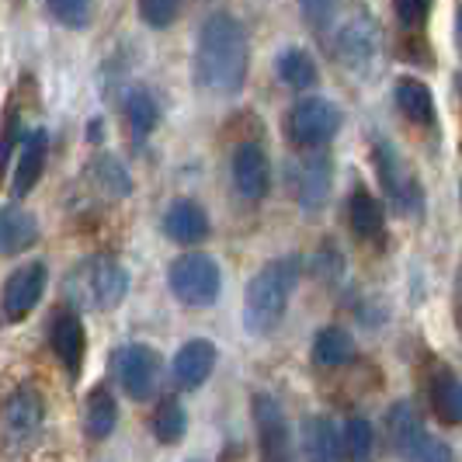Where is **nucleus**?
I'll list each match as a JSON object with an SVG mask.
<instances>
[{
  "label": "nucleus",
  "mask_w": 462,
  "mask_h": 462,
  "mask_svg": "<svg viewBox=\"0 0 462 462\" xmlns=\"http://www.w3.org/2000/svg\"><path fill=\"white\" fill-rule=\"evenodd\" d=\"M302 18L313 24V28H327L334 22V11H337V0H300Z\"/></svg>",
  "instance_id": "36"
},
{
  "label": "nucleus",
  "mask_w": 462,
  "mask_h": 462,
  "mask_svg": "<svg viewBox=\"0 0 462 462\" xmlns=\"http://www.w3.org/2000/svg\"><path fill=\"white\" fill-rule=\"evenodd\" d=\"M46 150H49V133L46 129H32L28 136H22L18 150H14V178H11V191L14 199H24L32 188L39 185L42 171H46Z\"/></svg>",
  "instance_id": "14"
},
{
  "label": "nucleus",
  "mask_w": 462,
  "mask_h": 462,
  "mask_svg": "<svg viewBox=\"0 0 462 462\" xmlns=\"http://www.w3.org/2000/svg\"><path fill=\"white\" fill-rule=\"evenodd\" d=\"M251 69V42L247 28L226 11L208 14L199 28L195 46V77L212 94H236L247 84Z\"/></svg>",
  "instance_id": "1"
},
{
  "label": "nucleus",
  "mask_w": 462,
  "mask_h": 462,
  "mask_svg": "<svg viewBox=\"0 0 462 462\" xmlns=\"http://www.w3.org/2000/svg\"><path fill=\"white\" fill-rule=\"evenodd\" d=\"M431 407L439 414L441 424L456 428L462 420V390H459V375L452 369H441L431 383Z\"/></svg>",
  "instance_id": "25"
},
{
  "label": "nucleus",
  "mask_w": 462,
  "mask_h": 462,
  "mask_svg": "<svg viewBox=\"0 0 462 462\" xmlns=\"http://www.w3.org/2000/svg\"><path fill=\"white\" fill-rule=\"evenodd\" d=\"M163 233L174 240V244H202L208 236V216L206 208L199 206V202H191V199H178V202H171L167 212H163Z\"/></svg>",
  "instance_id": "15"
},
{
  "label": "nucleus",
  "mask_w": 462,
  "mask_h": 462,
  "mask_svg": "<svg viewBox=\"0 0 462 462\" xmlns=\"http://www.w3.org/2000/svg\"><path fill=\"white\" fill-rule=\"evenodd\" d=\"M285 181L292 199L302 208H320L330 195V181H334V161L320 153V150H306L300 157H292L285 167Z\"/></svg>",
  "instance_id": "7"
},
{
  "label": "nucleus",
  "mask_w": 462,
  "mask_h": 462,
  "mask_svg": "<svg viewBox=\"0 0 462 462\" xmlns=\"http://www.w3.org/2000/svg\"><path fill=\"white\" fill-rule=\"evenodd\" d=\"M116 375L133 400H150L161 383V355L150 345H125L116 355Z\"/></svg>",
  "instance_id": "10"
},
{
  "label": "nucleus",
  "mask_w": 462,
  "mask_h": 462,
  "mask_svg": "<svg viewBox=\"0 0 462 462\" xmlns=\"http://www.w3.org/2000/svg\"><path fill=\"white\" fill-rule=\"evenodd\" d=\"M355 358V341L351 334L341 327H324L317 337H313V362L320 369H341Z\"/></svg>",
  "instance_id": "24"
},
{
  "label": "nucleus",
  "mask_w": 462,
  "mask_h": 462,
  "mask_svg": "<svg viewBox=\"0 0 462 462\" xmlns=\"http://www.w3.org/2000/svg\"><path fill=\"white\" fill-rule=\"evenodd\" d=\"M84 285H88L91 302L97 310H116L118 302L125 300V292H129V275H125V268L118 264L116 257L101 254L84 264Z\"/></svg>",
  "instance_id": "11"
},
{
  "label": "nucleus",
  "mask_w": 462,
  "mask_h": 462,
  "mask_svg": "<svg viewBox=\"0 0 462 462\" xmlns=\"http://www.w3.org/2000/svg\"><path fill=\"white\" fill-rule=\"evenodd\" d=\"M372 153H375V171H379V181L386 188L390 206H393L400 216L420 212V185H417L414 174L407 171V163L396 153L393 143H390V139H379Z\"/></svg>",
  "instance_id": "8"
},
{
  "label": "nucleus",
  "mask_w": 462,
  "mask_h": 462,
  "mask_svg": "<svg viewBox=\"0 0 462 462\" xmlns=\"http://www.w3.org/2000/svg\"><path fill=\"white\" fill-rule=\"evenodd\" d=\"M300 275H302V261L296 254H285L268 261L251 278L247 296H244V324H247L251 334L264 337V334H272L282 324V317L289 310V300H292V292L300 285Z\"/></svg>",
  "instance_id": "2"
},
{
  "label": "nucleus",
  "mask_w": 462,
  "mask_h": 462,
  "mask_svg": "<svg viewBox=\"0 0 462 462\" xmlns=\"http://www.w3.org/2000/svg\"><path fill=\"white\" fill-rule=\"evenodd\" d=\"M251 414H254L257 456H261V462H300L296 459V441H292L289 417H285V411H282V403H278L275 396L254 393Z\"/></svg>",
  "instance_id": "6"
},
{
  "label": "nucleus",
  "mask_w": 462,
  "mask_h": 462,
  "mask_svg": "<svg viewBox=\"0 0 462 462\" xmlns=\"http://www.w3.org/2000/svg\"><path fill=\"white\" fill-rule=\"evenodd\" d=\"M49 14L67 28H84L91 18V0H46Z\"/></svg>",
  "instance_id": "32"
},
{
  "label": "nucleus",
  "mask_w": 462,
  "mask_h": 462,
  "mask_svg": "<svg viewBox=\"0 0 462 462\" xmlns=\"http://www.w3.org/2000/svg\"><path fill=\"white\" fill-rule=\"evenodd\" d=\"M345 462H375V428L365 417H351L341 431Z\"/></svg>",
  "instance_id": "28"
},
{
  "label": "nucleus",
  "mask_w": 462,
  "mask_h": 462,
  "mask_svg": "<svg viewBox=\"0 0 462 462\" xmlns=\"http://www.w3.org/2000/svg\"><path fill=\"white\" fill-rule=\"evenodd\" d=\"M375 56V28L369 18H355L337 35V60L347 69H365Z\"/></svg>",
  "instance_id": "19"
},
{
  "label": "nucleus",
  "mask_w": 462,
  "mask_h": 462,
  "mask_svg": "<svg viewBox=\"0 0 462 462\" xmlns=\"http://www.w3.org/2000/svg\"><path fill=\"white\" fill-rule=\"evenodd\" d=\"M18 143H22V118H18L14 108H7V116H4V133H0V178H4V171H7V161L14 157Z\"/></svg>",
  "instance_id": "33"
},
{
  "label": "nucleus",
  "mask_w": 462,
  "mask_h": 462,
  "mask_svg": "<svg viewBox=\"0 0 462 462\" xmlns=\"http://www.w3.org/2000/svg\"><path fill=\"white\" fill-rule=\"evenodd\" d=\"M212 369H216V345L206 337H195V341L181 345L178 358H174V383L181 390H199V386H206Z\"/></svg>",
  "instance_id": "16"
},
{
  "label": "nucleus",
  "mask_w": 462,
  "mask_h": 462,
  "mask_svg": "<svg viewBox=\"0 0 462 462\" xmlns=\"http://www.w3.org/2000/svg\"><path fill=\"white\" fill-rule=\"evenodd\" d=\"M278 77H282L285 88L306 91V88L317 84V63H313V56H310L306 49H300V46L285 49V52L278 56Z\"/></svg>",
  "instance_id": "27"
},
{
  "label": "nucleus",
  "mask_w": 462,
  "mask_h": 462,
  "mask_svg": "<svg viewBox=\"0 0 462 462\" xmlns=\"http://www.w3.org/2000/svg\"><path fill=\"white\" fill-rule=\"evenodd\" d=\"M167 282H171V292L188 306H212L223 289V272H219L216 257L181 254L171 264Z\"/></svg>",
  "instance_id": "4"
},
{
  "label": "nucleus",
  "mask_w": 462,
  "mask_h": 462,
  "mask_svg": "<svg viewBox=\"0 0 462 462\" xmlns=\"http://www.w3.org/2000/svg\"><path fill=\"white\" fill-rule=\"evenodd\" d=\"M42 420H46V403L32 386H18L14 393L4 400L0 407V428H4V441L11 452H24L32 448L39 435H42Z\"/></svg>",
  "instance_id": "5"
},
{
  "label": "nucleus",
  "mask_w": 462,
  "mask_h": 462,
  "mask_svg": "<svg viewBox=\"0 0 462 462\" xmlns=\"http://www.w3.org/2000/svg\"><path fill=\"white\" fill-rule=\"evenodd\" d=\"M411 462H456V456H452L448 441L435 439V435H424V441L417 445V452Z\"/></svg>",
  "instance_id": "35"
},
{
  "label": "nucleus",
  "mask_w": 462,
  "mask_h": 462,
  "mask_svg": "<svg viewBox=\"0 0 462 462\" xmlns=\"http://www.w3.org/2000/svg\"><path fill=\"white\" fill-rule=\"evenodd\" d=\"M39 240V219L22 206H0V257L22 254Z\"/></svg>",
  "instance_id": "18"
},
{
  "label": "nucleus",
  "mask_w": 462,
  "mask_h": 462,
  "mask_svg": "<svg viewBox=\"0 0 462 462\" xmlns=\"http://www.w3.org/2000/svg\"><path fill=\"white\" fill-rule=\"evenodd\" d=\"M46 264L42 261H28L24 268H18L14 275L4 282V292H0V313H4V324H22L24 317L39 306V300L46 296Z\"/></svg>",
  "instance_id": "9"
},
{
  "label": "nucleus",
  "mask_w": 462,
  "mask_h": 462,
  "mask_svg": "<svg viewBox=\"0 0 462 462\" xmlns=\"http://www.w3.org/2000/svg\"><path fill=\"white\" fill-rule=\"evenodd\" d=\"M181 14V0H139V18L150 28H171Z\"/></svg>",
  "instance_id": "31"
},
{
  "label": "nucleus",
  "mask_w": 462,
  "mask_h": 462,
  "mask_svg": "<svg viewBox=\"0 0 462 462\" xmlns=\"http://www.w3.org/2000/svg\"><path fill=\"white\" fill-rule=\"evenodd\" d=\"M49 345L52 355L63 362V369L77 379L84 369V351H88V330L80 324V317L73 310H60L49 324Z\"/></svg>",
  "instance_id": "12"
},
{
  "label": "nucleus",
  "mask_w": 462,
  "mask_h": 462,
  "mask_svg": "<svg viewBox=\"0 0 462 462\" xmlns=\"http://www.w3.org/2000/svg\"><path fill=\"white\" fill-rule=\"evenodd\" d=\"M341 129V108L327 97H302L285 116V136L296 150H320Z\"/></svg>",
  "instance_id": "3"
},
{
  "label": "nucleus",
  "mask_w": 462,
  "mask_h": 462,
  "mask_svg": "<svg viewBox=\"0 0 462 462\" xmlns=\"http://www.w3.org/2000/svg\"><path fill=\"white\" fill-rule=\"evenodd\" d=\"M424 420L417 414L411 403H393V411L386 414V439L393 445V452L403 462L414 459L417 445L424 441Z\"/></svg>",
  "instance_id": "17"
},
{
  "label": "nucleus",
  "mask_w": 462,
  "mask_h": 462,
  "mask_svg": "<svg viewBox=\"0 0 462 462\" xmlns=\"http://www.w3.org/2000/svg\"><path fill=\"white\" fill-rule=\"evenodd\" d=\"M396 108L403 112V116L417 122V125H435V94L428 84H420L414 77H403L400 84H396Z\"/></svg>",
  "instance_id": "22"
},
{
  "label": "nucleus",
  "mask_w": 462,
  "mask_h": 462,
  "mask_svg": "<svg viewBox=\"0 0 462 462\" xmlns=\"http://www.w3.org/2000/svg\"><path fill=\"white\" fill-rule=\"evenodd\" d=\"M91 178L105 188L108 195H116V199L133 195V178H129V171H125V167H122L112 153H97V157H94V161H91Z\"/></svg>",
  "instance_id": "30"
},
{
  "label": "nucleus",
  "mask_w": 462,
  "mask_h": 462,
  "mask_svg": "<svg viewBox=\"0 0 462 462\" xmlns=\"http://www.w3.org/2000/svg\"><path fill=\"white\" fill-rule=\"evenodd\" d=\"M150 428H153V439L161 445H178L188 428L185 407L178 400H163L161 407L153 411V417H150Z\"/></svg>",
  "instance_id": "29"
},
{
  "label": "nucleus",
  "mask_w": 462,
  "mask_h": 462,
  "mask_svg": "<svg viewBox=\"0 0 462 462\" xmlns=\"http://www.w3.org/2000/svg\"><path fill=\"white\" fill-rule=\"evenodd\" d=\"M157 118H161V108L153 101V94L146 88H133L125 94V122H129V133L136 139H146L153 129H157Z\"/></svg>",
  "instance_id": "26"
},
{
  "label": "nucleus",
  "mask_w": 462,
  "mask_h": 462,
  "mask_svg": "<svg viewBox=\"0 0 462 462\" xmlns=\"http://www.w3.org/2000/svg\"><path fill=\"white\" fill-rule=\"evenodd\" d=\"M302 441H306V462H345L341 431L330 417H310Z\"/></svg>",
  "instance_id": "20"
},
{
  "label": "nucleus",
  "mask_w": 462,
  "mask_h": 462,
  "mask_svg": "<svg viewBox=\"0 0 462 462\" xmlns=\"http://www.w3.org/2000/svg\"><path fill=\"white\" fill-rule=\"evenodd\" d=\"M116 420H118V407H116V396L108 386H94L88 393V411H84V431L88 439L101 441L108 439L116 431Z\"/></svg>",
  "instance_id": "23"
},
{
  "label": "nucleus",
  "mask_w": 462,
  "mask_h": 462,
  "mask_svg": "<svg viewBox=\"0 0 462 462\" xmlns=\"http://www.w3.org/2000/svg\"><path fill=\"white\" fill-rule=\"evenodd\" d=\"M347 223H351V230L355 236H362V240H375L379 233L386 230V212H383V202L365 191V188H355L351 191V199H347Z\"/></svg>",
  "instance_id": "21"
},
{
  "label": "nucleus",
  "mask_w": 462,
  "mask_h": 462,
  "mask_svg": "<svg viewBox=\"0 0 462 462\" xmlns=\"http://www.w3.org/2000/svg\"><path fill=\"white\" fill-rule=\"evenodd\" d=\"M393 11L400 24L420 28V24L428 22V14H431V0H393Z\"/></svg>",
  "instance_id": "34"
},
{
  "label": "nucleus",
  "mask_w": 462,
  "mask_h": 462,
  "mask_svg": "<svg viewBox=\"0 0 462 462\" xmlns=\"http://www.w3.org/2000/svg\"><path fill=\"white\" fill-rule=\"evenodd\" d=\"M233 185L247 202H257V199L268 195L272 171H268V157H264L261 146H254V143L236 146V153H233Z\"/></svg>",
  "instance_id": "13"
}]
</instances>
